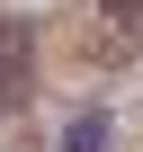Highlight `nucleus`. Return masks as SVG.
Returning <instances> with one entry per match:
<instances>
[{"mask_svg":"<svg viewBox=\"0 0 143 152\" xmlns=\"http://www.w3.org/2000/svg\"><path fill=\"white\" fill-rule=\"evenodd\" d=\"M27 99V27H0V107Z\"/></svg>","mask_w":143,"mask_h":152,"instance_id":"nucleus-1","label":"nucleus"},{"mask_svg":"<svg viewBox=\"0 0 143 152\" xmlns=\"http://www.w3.org/2000/svg\"><path fill=\"white\" fill-rule=\"evenodd\" d=\"M63 152H116V125H107V116H72Z\"/></svg>","mask_w":143,"mask_h":152,"instance_id":"nucleus-2","label":"nucleus"}]
</instances>
